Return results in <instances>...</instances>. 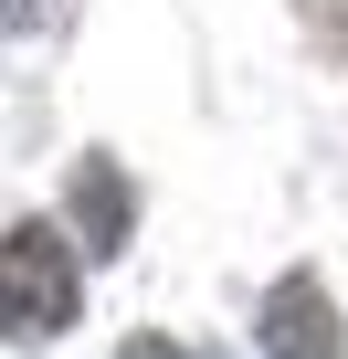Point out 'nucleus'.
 <instances>
[{"instance_id":"1","label":"nucleus","mask_w":348,"mask_h":359,"mask_svg":"<svg viewBox=\"0 0 348 359\" xmlns=\"http://www.w3.org/2000/svg\"><path fill=\"white\" fill-rule=\"evenodd\" d=\"M0 327H11V338L74 327V243L53 222H11V233H0Z\"/></svg>"},{"instance_id":"2","label":"nucleus","mask_w":348,"mask_h":359,"mask_svg":"<svg viewBox=\"0 0 348 359\" xmlns=\"http://www.w3.org/2000/svg\"><path fill=\"white\" fill-rule=\"evenodd\" d=\"M264 359H348L337 348V306H327L316 275H285L264 296Z\"/></svg>"},{"instance_id":"3","label":"nucleus","mask_w":348,"mask_h":359,"mask_svg":"<svg viewBox=\"0 0 348 359\" xmlns=\"http://www.w3.org/2000/svg\"><path fill=\"white\" fill-rule=\"evenodd\" d=\"M74 222H85V243H95V254H116V243H127V180H116L106 158H85V169H74Z\"/></svg>"},{"instance_id":"4","label":"nucleus","mask_w":348,"mask_h":359,"mask_svg":"<svg viewBox=\"0 0 348 359\" xmlns=\"http://www.w3.org/2000/svg\"><path fill=\"white\" fill-rule=\"evenodd\" d=\"M127 359H180V348H169V338H127Z\"/></svg>"},{"instance_id":"5","label":"nucleus","mask_w":348,"mask_h":359,"mask_svg":"<svg viewBox=\"0 0 348 359\" xmlns=\"http://www.w3.org/2000/svg\"><path fill=\"white\" fill-rule=\"evenodd\" d=\"M0 11H32V0H0Z\"/></svg>"}]
</instances>
